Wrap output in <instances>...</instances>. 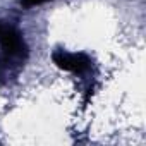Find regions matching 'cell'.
<instances>
[{
  "label": "cell",
  "instance_id": "3",
  "mask_svg": "<svg viewBox=\"0 0 146 146\" xmlns=\"http://www.w3.org/2000/svg\"><path fill=\"white\" fill-rule=\"evenodd\" d=\"M50 2V0H21V5L26 7V9H31V7H38V5H43Z\"/></svg>",
  "mask_w": 146,
  "mask_h": 146
},
{
  "label": "cell",
  "instance_id": "1",
  "mask_svg": "<svg viewBox=\"0 0 146 146\" xmlns=\"http://www.w3.org/2000/svg\"><path fill=\"white\" fill-rule=\"evenodd\" d=\"M29 48L21 29L0 19V84H9L23 69Z\"/></svg>",
  "mask_w": 146,
  "mask_h": 146
},
{
  "label": "cell",
  "instance_id": "2",
  "mask_svg": "<svg viewBox=\"0 0 146 146\" xmlns=\"http://www.w3.org/2000/svg\"><path fill=\"white\" fill-rule=\"evenodd\" d=\"M52 60L53 64L65 70V72H70V74H86V72L91 70V58L83 53V52H67V50H55L52 53Z\"/></svg>",
  "mask_w": 146,
  "mask_h": 146
}]
</instances>
